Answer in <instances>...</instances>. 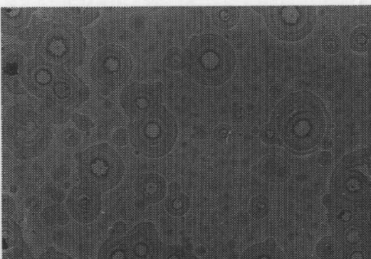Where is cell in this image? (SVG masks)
Returning a JSON list of instances; mask_svg holds the SVG:
<instances>
[{"label": "cell", "instance_id": "6da1fadb", "mask_svg": "<svg viewBox=\"0 0 371 259\" xmlns=\"http://www.w3.org/2000/svg\"><path fill=\"white\" fill-rule=\"evenodd\" d=\"M326 112L314 95L298 92L286 96L276 110L275 133L282 144L296 154H306L322 142Z\"/></svg>", "mask_w": 371, "mask_h": 259}, {"label": "cell", "instance_id": "7a4b0ae2", "mask_svg": "<svg viewBox=\"0 0 371 259\" xmlns=\"http://www.w3.org/2000/svg\"><path fill=\"white\" fill-rule=\"evenodd\" d=\"M23 82L26 90L54 107L73 110L90 95L86 84L73 71L37 59L28 62Z\"/></svg>", "mask_w": 371, "mask_h": 259}, {"label": "cell", "instance_id": "3957f363", "mask_svg": "<svg viewBox=\"0 0 371 259\" xmlns=\"http://www.w3.org/2000/svg\"><path fill=\"white\" fill-rule=\"evenodd\" d=\"M185 69L199 83L217 86L231 76L236 65L235 53L221 36L206 33L193 38L184 55Z\"/></svg>", "mask_w": 371, "mask_h": 259}, {"label": "cell", "instance_id": "277c9868", "mask_svg": "<svg viewBox=\"0 0 371 259\" xmlns=\"http://www.w3.org/2000/svg\"><path fill=\"white\" fill-rule=\"evenodd\" d=\"M8 134L15 154L28 159L42 154L51 141L52 127L42 112L31 105H18L10 109Z\"/></svg>", "mask_w": 371, "mask_h": 259}, {"label": "cell", "instance_id": "5b68a950", "mask_svg": "<svg viewBox=\"0 0 371 259\" xmlns=\"http://www.w3.org/2000/svg\"><path fill=\"white\" fill-rule=\"evenodd\" d=\"M130 136L132 146L142 155L160 158L173 149L178 127L174 115L158 105L132 120Z\"/></svg>", "mask_w": 371, "mask_h": 259}, {"label": "cell", "instance_id": "8992f818", "mask_svg": "<svg viewBox=\"0 0 371 259\" xmlns=\"http://www.w3.org/2000/svg\"><path fill=\"white\" fill-rule=\"evenodd\" d=\"M86 39L82 32L69 24H51L41 31L34 48L36 59L43 63L73 69L83 62Z\"/></svg>", "mask_w": 371, "mask_h": 259}, {"label": "cell", "instance_id": "52a82bcc", "mask_svg": "<svg viewBox=\"0 0 371 259\" xmlns=\"http://www.w3.org/2000/svg\"><path fill=\"white\" fill-rule=\"evenodd\" d=\"M125 171L122 158L107 144L91 147L80 155L79 174L81 181L100 193L109 191L117 186Z\"/></svg>", "mask_w": 371, "mask_h": 259}, {"label": "cell", "instance_id": "ba28073f", "mask_svg": "<svg viewBox=\"0 0 371 259\" xmlns=\"http://www.w3.org/2000/svg\"><path fill=\"white\" fill-rule=\"evenodd\" d=\"M266 23L278 39L297 41L312 31L315 19L314 8L305 6H270L263 10Z\"/></svg>", "mask_w": 371, "mask_h": 259}, {"label": "cell", "instance_id": "9c48e42d", "mask_svg": "<svg viewBox=\"0 0 371 259\" xmlns=\"http://www.w3.org/2000/svg\"><path fill=\"white\" fill-rule=\"evenodd\" d=\"M132 70L130 55L125 48L108 45L99 49L91 63L92 78L100 90L113 92L129 79Z\"/></svg>", "mask_w": 371, "mask_h": 259}, {"label": "cell", "instance_id": "30bf717a", "mask_svg": "<svg viewBox=\"0 0 371 259\" xmlns=\"http://www.w3.org/2000/svg\"><path fill=\"white\" fill-rule=\"evenodd\" d=\"M101 204L100 192L85 184L74 187L67 199V207L71 217L80 223L95 221L100 213Z\"/></svg>", "mask_w": 371, "mask_h": 259}, {"label": "cell", "instance_id": "8fae6325", "mask_svg": "<svg viewBox=\"0 0 371 259\" xmlns=\"http://www.w3.org/2000/svg\"><path fill=\"white\" fill-rule=\"evenodd\" d=\"M129 259H159V237L151 223H142L133 228L125 238Z\"/></svg>", "mask_w": 371, "mask_h": 259}, {"label": "cell", "instance_id": "7c38bea8", "mask_svg": "<svg viewBox=\"0 0 371 259\" xmlns=\"http://www.w3.org/2000/svg\"><path fill=\"white\" fill-rule=\"evenodd\" d=\"M160 95L151 84L133 83L120 95V104L127 115L136 118L158 105Z\"/></svg>", "mask_w": 371, "mask_h": 259}, {"label": "cell", "instance_id": "4fadbf2b", "mask_svg": "<svg viewBox=\"0 0 371 259\" xmlns=\"http://www.w3.org/2000/svg\"><path fill=\"white\" fill-rule=\"evenodd\" d=\"M28 60L21 48L9 46L2 51V78L7 90L15 95L25 92L24 75Z\"/></svg>", "mask_w": 371, "mask_h": 259}, {"label": "cell", "instance_id": "5bb4252c", "mask_svg": "<svg viewBox=\"0 0 371 259\" xmlns=\"http://www.w3.org/2000/svg\"><path fill=\"white\" fill-rule=\"evenodd\" d=\"M167 182L157 174H145L136 183V191L140 197L149 204L161 201L167 195Z\"/></svg>", "mask_w": 371, "mask_h": 259}, {"label": "cell", "instance_id": "9a60e30c", "mask_svg": "<svg viewBox=\"0 0 371 259\" xmlns=\"http://www.w3.org/2000/svg\"><path fill=\"white\" fill-rule=\"evenodd\" d=\"M34 8H1V27L6 34H16L29 23Z\"/></svg>", "mask_w": 371, "mask_h": 259}, {"label": "cell", "instance_id": "2e32d148", "mask_svg": "<svg viewBox=\"0 0 371 259\" xmlns=\"http://www.w3.org/2000/svg\"><path fill=\"white\" fill-rule=\"evenodd\" d=\"M4 259H18L23 248V238L19 226L4 219L3 226Z\"/></svg>", "mask_w": 371, "mask_h": 259}, {"label": "cell", "instance_id": "e0dca14e", "mask_svg": "<svg viewBox=\"0 0 371 259\" xmlns=\"http://www.w3.org/2000/svg\"><path fill=\"white\" fill-rule=\"evenodd\" d=\"M59 15L70 25L86 26L100 16V9L93 7H64L56 9Z\"/></svg>", "mask_w": 371, "mask_h": 259}, {"label": "cell", "instance_id": "ac0fdd59", "mask_svg": "<svg viewBox=\"0 0 371 259\" xmlns=\"http://www.w3.org/2000/svg\"><path fill=\"white\" fill-rule=\"evenodd\" d=\"M241 259H286L273 239L253 245L244 251Z\"/></svg>", "mask_w": 371, "mask_h": 259}, {"label": "cell", "instance_id": "d6986e66", "mask_svg": "<svg viewBox=\"0 0 371 259\" xmlns=\"http://www.w3.org/2000/svg\"><path fill=\"white\" fill-rule=\"evenodd\" d=\"M98 259H129L125 238H113L102 246Z\"/></svg>", "mask_w": 371, "mask_h": 259}, {"label": "cell", "instance_id": "ffe728a7", "mask_svg": "<svg viewBox=\"0 0 371 259\" xmlns=\"http://www.w3.org/2000/svg\"><path fill=\"white\" fill-rule=\"evenodd\" d=\"M213 18L217 27L229 29L236 24L239 19V11L235 6H219L214 11Z\"/></svg>", "mask_w": 371, "mask_h": 259}, {"label": "cell", "instance_id": "44dd1931", "mask_svg": "<svg viewBox=\"0 0 371 259\" xmlns=\"http://www.w3.org/2000/svg\"><path fill=\"white\" fill-rule=\"evenodd\" d=\"M189 206L188 196L182 193L171 194L166 201V208L174 217H182L188 211Z\"/></svg>", "mask_w": 371, "mask_h": 259}, {"label": "cell", "instance_id": "7402d4cb", "mask_svg": "<svg viewBox=\"0 0 371 259\" xmlns=\"http://www.w3.org/2000/svg\"><path fill=\"white\" fill-rule=\"evenodd\" d=\"M315 253L320 259H338L340 254L338 243L333 237L323 238L317 243Z\"/></svg>", "mask_w": 371, "mask_h": 259}, {"label": "cell", "instance_id": "603a6c76", "mask_svg": "<svg viewBox=\"0 0 371 259\" xmlns=\"http://www.w3.org/2000/svg\"><path fill=\"white\" fill-rule=\"evenodd\" d=\"M370 32L367 27L356 28L351 36L350 44L352 48L356 52L366 51L370 44Z\"/></svg>", "mask_w": 371, "mask_h": 259}, {"label": "cell", "instance_id": "cb8c5ba5", "mask_svg": "<svg viewBox=\"0 0 371 259\" xmlns=\"http://www.w3.org/2000/svg\"><path fill=\"white\" fill-rule=\"evenodd\" d=\"M188 253L182 247L172 245L164 247L160 254L159 259H187Z\"/></svg>", "mask_w": 371, "mask_h": 259}, {"label": "cell", "instance_id": "d4e9b609", "mask_svg": "<svg viewBox=\"0 0 371 259\" xmlns=\"http://www.w3.org/2000/svg\"><path fill=\"white\" fill-rule=\"evenodd\" d=\"M251 211L255 218H263L267 212V202L264 198L257 197L254 199L252 202Z\"/></svg>", "mask_w": 371, "mask_h": 259}, {"label": "cell", "instance_id": "484cf974", "mask_svg": "<svg viewBox=\"0 0 371 259\" xmlns=\"http://www.w3.org/2000/svg\"><path fill=\"white\" fill-rule=\"evenodd\" d=\"M346 184L347 191L352 194L359 193L362 189V184L357 178H351Z\"/></svg>", "mask_w": 371, "mask_h": 259}, {"label": "cell", "instance_id": "4316f807", "mask_svg": "<svg viewBox=\"0 0 371 259\" xmlns=\"http://www.w3.org/2000/svg\"><path fill=\"white\" fill-rule=\"evenodd\" d=\"M41 259H73L69 255L57 251V250H50L43 255L42 258Z\"/></svg>", "mask_w": 371, "mask_h": 259}, {"label": "cell", "instance_id": "83f0119b", "mask_svg": "<svg viewBox=\"0 0 371 259\" xmlns=\"http://www.w3.org/2000/svg\"><path fill=\"white\" fill-rule=\"evenodd\" d=\"M352 218V213L348 210H343L338 214V219L342 222H348Z\"/></svg>", "mask_w": 371, "mask_h": 259}, {"label": "cell", "instance_id": "f1b7e54d", "mask_svg": "<svg viewBox=\"0 0 371 259\" xmlns=\"http://www.w3.org/2000/svg\"><path fill=\"white\" fill-rule=\"evenodd\" d=\"M349 259H364V255L360 250H355L350 254Z\"/></svg>", "mask_w": 371, "mask_h": 259}, {"label": "cell", "instance_id": "f546056e", "mask_svg": "<svg viewBox=\"0 0 371 259\" xmlns=\"http://www.w3.org/2000/svg\"><path fill=\"white\" fill-rule=\"evenodd\" d=\"M187 259H199V258L197 256H195L194 255L189 253Z\"/></svg>", "mask_w": 371, "mask_h": 259}]
</instances>
